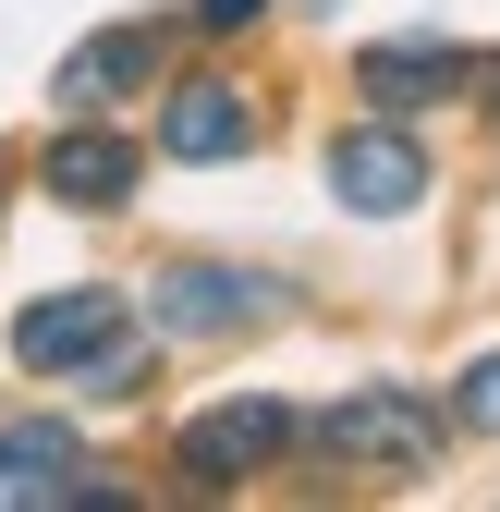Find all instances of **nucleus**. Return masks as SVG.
<instances>
[{"mask_svg":"<svg viewBox=\"0 0 500 512\" xmlns=\"http://www.w3.org/2000/svg\"><path fill=\"white\" fill-rule=\"evenodd\" d=\"M257 13H269V0H196V25H208V37H232V25H257Z\"/></svg>","mask_w":500,"mask_h":512,"instance_id":"12","label":"nucleus"},{"mask_svg":"<svg viewBox=\"0 0 500 512\" xmlns=\"http://www.w3.org/2000/svg\"><path fill=\"white\" fill-rule=\"evenodd\" d=\"M49 500H98L86 452H74V427L13 415V427H0V512H49Z\"/></svg>","mask_w":500,"mask_h":512,"instance_id":"7","label":"nucleus"},{"mask_svg":"<svg viewBox=\"0 0 500 512\" xmlns=\"http://www.w3.org/2000/svg\"><path fill=\"white\" fill-rule=\"evenodd\" d=\"M452 415H464V427H488V439H500V354H488V366H464V391H452Z\"/></svg>","mask_w":500,"mask_h":512,"instance_id":"11","label":"nucleus"},{"mask_svg":"<svg viewBox=\"0 0 500 512\" xmlns=\"http://www.w3.org/2000/svg\"><path fill=\"white\" fill-rule=\"evenodd\" d=\"M159 147H171V159H244V147H257V98H244L232 74L171 86V110H159Z\"/></svg>","mask_w":500,"mask_h":512,"instance_id":"8","label":"nucleus"},{"mask_svg":"<svg viewBox=\"0 0 500 512\" xmlns=\"http://www.w3.org/2000/svg\"><path fill=\"white\" fill-rule=\"evenodd\" d=\"M135 86H159V25H110V37H86V49L49 74L61 110H110V98H135Z\"/></svg>","mask_w":500,"mask_h":512,"instance_id":"9","label":"nucleus"},{"mask_svg":"<svg viewBox=\"0 0 500 512\" xmlns=\"http://www.w3.org/2000/svg\"><path fill=\"white\" fill-rule=\"evenodd\" d=\"M49 196L61 208H122V196H135V147H122V135H61L49 147Z\"/></svg>","mask_w":500,"mask_h":512,"instance_id":"10","label":"nucleus"},{"mask_svg":"<svg viewBox=\"0 0 500 512\" xmlns=\"http://www.w3.org/2000/svg\"><path fill=\"white\" fill-rule=\"evenodd\" d=\"M488 135H500V98H488Z\"/></svg>","mask_w":500,"mask_h":512,"instance_id":"13","label":"nucleus"},{"mask_svg":"<svg viewBox=\"0 0 500 512\" xmlns=\"http://www.w3.org/2000/svg\"><path fill=\"white\" fill-rule=\"evenodd\" d=\"M147 317L159 330H196V342H232V330H257V317H281V293H257L244 269H159Z\"/></svg>","mask_w":500,"mask_h":512,"instance_id":"5","label":"nucleus"},{"mask_svg":"<svg viewBox=\"0 0 500 512\" xmlns=\"http://www.w3.org/2000/svg\"><path fill=\"white\" fill-rule=\"evenodd\" d=\"M110 342H122V293H49V305L13 317V354H25L37 378H86Z\"/></svg>","mask_w":500,"mask_h":512,"instance_id":"4","label":"nucleus"},{"mask_svg":"<svg viewBox=\"0 0 500 512\" xmlns=\"http://www.w3.org/2000/svg\"><path fill=\"white\" fill-rule=\"evenodd\" d=\"M354 86L366 110H440L452 86H476V61L452 37H379V49H354Z\"/></svg>","mask_w":500,"mask_h":512,"instance_id":"6","label":"nucleus"},{"mask_svg":"<svg viewBox=\"0 0 500 512\" xmlns=\"http://www.w3.org/2000/svg\"><path fill=\"white\" fill-rule=\"evenodd\" d=\"M293 439V415L269 403V391H232V403H208V415H183V439H171V476H196V488H244L269 452Z\"/></svg>","mask_w":500,"mask_h":512,"instance_id":"1","label":"nucleus"},{"mask_svg":"<svg viewBox=\"0 0 500 512\" xmlns=\"http://www.w3.org/2000/svg\"><path fill=\"white\" fill-rule=\"evenodd\" d=\"M318 452L330 464H366V476H415L427 452H440V415H427L415 391H354L318 415Z\"/></svg>","mask_w":500,"mask_h":512,"instance_id":"3","label":"nucleus"},{"mask_svg":"<svg viewBox=\"0 0 500 512\" xmlns=\"http://www.w3.org/2000/svg\"><path fill=\"white\" fill-rule=\"evenodd\" d=\"M330 196H342L354 220H403V208L427 196V147L403 135V110H379V122H354V135H330Z\"/></svg>","mask_w":500,"mask_h":512,"instance_id":"2","label":"nucleus"}]
</instances>
